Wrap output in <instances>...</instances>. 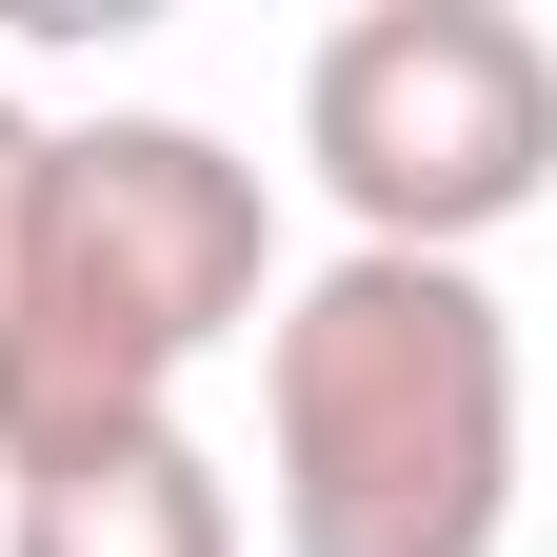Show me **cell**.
Returning a JSON list of instances; mask_svg holds the SVG:
<instances>
[{"instance_id":"1","label":"cell","mask_w":557,"mask_h":557,"mask_svg":"<svg viewBox=\"0 0 557 557\" xmlns=\"http://www.w3.org/2000/svg\"><path fill=\"white\" fill-rule=\"evenodd\" d=\"M278 319V199L220 120H40V199L0 259V478L160 438L180 379Z\"/></svg>"},{"instance_id":"2","label":"cell","mask_w":557,"mask_h":557,"mask_svg":"<svg viewBox=\"0 0 557 557\" xmlns=\"http://www.w3.org/2000/svg\"><path fill=\"white\" fill-rule=\"evenodd\" d=\"M259 537L278 557H498L518 537V319L478 259L278 278L259 319Z\"/></svg>"},{"instance_id":"3","label":"cell","mask_w":557,"mask_h":557,"mask_svg":"<svg viewBox=\"0 0 557 557\" xmlns=\"http://www.w3.org/2000/svg\"><path fill=\"white\" fill-rule=\"evenodd\" d=\"M299 160L359 259H478L557 199V40L518 0H359L299 60Z\"/></svg>"},{"instance_id":"4","label":"cell","mask_w":557,"mask_h":557,"mask_svg":"<svg viewBox=\"0 0 557 557\" xmlns=\"http://www.w3.org/2000/svg\"><path fill=\"white\" fill-rule=\"evenodd\" d=\"M0 557H259V537H239V478L160 418V438H100V458L0 478Z\"/></svg>"},{"instance_id":"5","label":"cell","mask_w":557,"mask_h":557,"mask_svg":"<svg viewBox=\"0 0 557 557\" xmlns=\"http://www.w3.org/2000/svg\"><path fill=\"white\" fill-rule=\"evenodd\" d=\"M21 199H40V120L0 100V259H21Z\"/></svg>"}]
</instances>
